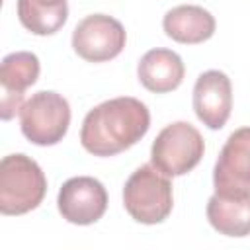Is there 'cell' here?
I'll return each mask as SVG.
<instances>
[{
	"label": "cell",
	"instance_id": "cell-2",
	"mask_svg": "<svg viewBox=\"0 0 250 250\" xmlns=\"http://www.w3.org/2000/svg\"><path fill=\"white\" fill-rule=\"evenodd\" d=\"M47 191V178L27 154H8L0 162V213L23 215L39 207Z\"/></svg>",
	"mask_w": 250,
	"mask_h": 250
},
{
	"label": "cell",
	"instance_id": "cell-13",
	"mask_svg": "<svg viewBox=\"0 0 250 250\" xmlns=\"http://www.w3.org/2000/svg\"><path fill=\"white\" fill-rule=\"evenodd\" d=\"M215 18L201 6L182 4L164 14L162 27L166 35L184 45H197L215 33Z\"/></svg>",
	"mask_w": 250,
	"mask_h": 250
},
{
	"label": "cell",
	"instance_id": "cell-4",
	"mask_svg": "<svg viewBox=\"0 0 250 250\" xmlns=\"http://www.w3.org/2000/svg\"><path fill=\"white\" fill-rule=\"evenodd\" d=\"M205 152L201 133L188 121L166 125L150 146V164L164 176H184L191 172Z\"/></svg>",
	"mask_w": 250,
	"mask_h": 250
},
{
	"label": "cell",
	"instance_id": "cell-5",
	"mask_svg": "<svg viewBox=\"0 0 250 250\" xmlns=\"http://www.w3.org/2000/svg\"><path fill=\"white\" fill-rule=\"evenodd\" d=\"M70 125V105L57 92H35L20 107V127L27 141L51 146L62 141Z\"/></svg>",
	"mask_w": 250,
	"mask_h": 250
},
{
	"label": "cell",
	"instance_id": "cell-1",
	"mask_svg": "<svg viewBox=\"0 0 250 250\" xmlns=\"http://www.w3.org/2000/svg\"><path fill=\"white\" fill-rule=\"evenodd\" d=\"M150 127L148 107L131 96L102 102L82 121L80 143L94 156H113L139 143Z\"/></svg>",
	"mask_w": 250,
	"mask_h": 250
},
{
	"label": "cell",
	"instance_id": "cell-6",
	"mask_svg": "<svg viewBox=\"0 0 250 250\" xmlns=\"http://www.w3.org/2000/svg\"><path fill=\"white\" fill-rule=\"evenodd\" d=\"M123 25L105 14L86 16L72 31V49L88 62H105L115 59L125 47Z\"/></svg>",
	"mask_w": 250,
	"mask_h": 250
},
{
	"label": "cell",
	"instance_id": "cell-3",
	"mask_svg": "<svg viewBox=\"0 0 250 250\" xmlns=\"http://www.w3.org/2000/svg\"><path fill=\"white\" fill-rule=\"evenodd\" d=\"M123 205L137 223L143 225L162 223L172 213V205H174L172 184L168 176H164L152 164L139 166L125 182Z\"/></svg>",
	"mask_w": 250,
	"mask_h": 250
},
{
	"label": "cell",
	"instance_id": "cell-12",
	"mask_svg": "<svg viewBox=\"0 0 250 250\" xmlns=\"http://www.w3.org/2000/svg\"><path fill=\"white\" fill-rule=\"evenodd\" d=\"M186 74V66L178 53L170 49H150L146 51L139 64L137 76L139 82L154 94H166L176 90Z\"/></svg>",
	"mask_w": 250,
	"mask_h": 250
},
{
	"label": "cell",
	"instance_id": "cell-10",
	"mask_svg": "<svg viewBox=\"0 0 250 250\" xmlns=\"http://www.w3.org/2000/svg\"><path fill=\"white\" fill-rule=\"evenodd\" d=\"M39 78V59L29 51H16L2 59V119L8 121L23 105V92Z\"/></svg>",
	"mask_w": 250,
	"mask_h": 250
},
{
	"label": "cell",
	"instance_id": "cell-11",
	"mask_svg": "<svg viewBox=\"0 0 250 250\" xmlns=\"http://www.w3.org/2000/svg\"><path fill=\"white\" fill-rule=\"evenodd\" d=\"M207 219L225 236L240 238L250 234V191H215L207 201Z\"/></svg>",
	"mask_w": 250,
	"mask_h": 250
},
{
	"label": "cell",
	"instance_id": "cell-14",
	"mask_svg": "<svg viewBox=\"0 0 250 250\" xmlns=\"http://www.w3.org/2000/svg\"><path fill=\"white\" fill-rule=\"evenodd\" d=\"M20 23L33 35H53L57 33L66 18V0H18Z\"/></svg>",
	"mask_w": 250,
	"mask_h": 250
},
{
	"label": "cell",
	"instance_id": "cell-8",
	"mask_svg": "<svg viewBox=\"0 0 250 250\" xmlns=\"http://www.w3.org/2000/svg\"><path fill=\"white\" fill-rule=\"evenodd\" d=\"M213 186L219 193L250 191V127L229 135L215 162Z\"/></svg>",
	"mask_w": 250,
	"mask_h": 250
},
{
	"label": "cell",
	"instance_id": "cell-9",
	"mask_svg": "<svg viewBox=\"0 0 250 250\" xmlns=\"http://www.w3.org/2000/svg\"><path fill=\"white\" fill-rule=\"evenodd\" d=\"M193 109L197 119L209 129L225 127L232 109V86L225 72L205 70L193 86Z\"/></svg>",
	"mask_w": 250,
	"mask_h": 250
},
{
	"label": "cell",
	"instance_id": "cell-7",
	"mask_svg": "<svg viewBox=\"0 0 250 250\" xmlns=\"http://www.w3.org/2000/svg\"><path fill=\"white\" fill-rule=\"evenodd\" d=\"M57 207L62 219L72 225H92L107 209V191L92 176H76L62 184L57 195Z\"/></svg>",
	"mask_w": 250,
	"mask_h": 250
}]
</instances>
